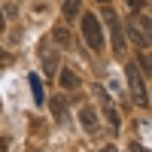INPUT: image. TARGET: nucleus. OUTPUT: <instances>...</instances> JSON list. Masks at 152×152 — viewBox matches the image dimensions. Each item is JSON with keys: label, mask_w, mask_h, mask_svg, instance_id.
I'll return each instance as SVG.
<instances>
[{"label": "nucleus", "mask_w": 152, "mask_h": 152, "mask_svg": "<svg viewBox=\"0 0 152 152\" xmlns=\"http://www.w3.org/2000/svg\"><path fill=\"white\" fill-rule=\"evenodd\" d=\"M76 15H79V0H64V18L73 21Z\"/></svg>", "instance_id": "12"}, {"label": "nucleus", "mask_w": 152, "mask_h": 152, "mask_svg": "<svg viewBox=\"0 0 152 152\" xmlns=\"http://www.w3.org/2000/svg\"><path fill=\"white\" fill-rule=\"evenodd\" d=\"M28 82H31V91H34V100H37V104L43 107V104H46V94H43V82H40V76L34 73V76H31Z\"/></svg>", "instance_id": "11"}, {"label": "nucleus", "mask_w": 152, "mask_h": 152, "mask_svg": "<svg viewBox=\"0 0 152 152\" xmlns=\"http://www.w3.org/2000/svg\"><path fill=\"white\" fill-rule=\"evenodd\" d=\"M82 37H85L88 49H94V52L104 49V28L94 15H82Z\"/></svg>", "instance_id": "3"}, {"label": "nucleus", "mask_w": 152, "mask_h": 152, "mask_svg": "<svg viewBox=\"0 0 152 152\" xmlns=\"http://www.w3.org/2000/svg\"><path fill=\"white\" fill-rule=\"evenodd\" d=\"M97 3H104V6H107V3H110V0H97Z\"/></svg>", "instance_id": "19"}, {"label": "nucleus", "mask_w": 152, "mask_h": 152, "mask_svg": "<svg viewBox=\"0 0 152 152\" xmlns=\"http://www.w3.org/2000/svg\"><path fill=\"white\" fill-rule=\"evenodd\" d=\"M52 40H55L58 46H73V34L64 28V24H58V28L52 31Z\"/></svg>", "instance_id": "10"}, {"label": "nucleus", "mask_w": 152, "mask_h": 152, "mask_svg": "<svg viewBox=\"0 0 152 152\" xmlns=\"http://www.w3.org/2000/svg\"><path fill=\"white\" fill-rule=\"evenodd\" d=\"M3 28H6V24H3V12H0V31H3Z\"/></svg>", "instance_id": "18"}, {"label": "nucleus", "mask_w": 152, "mask_h": 152, "mask_svg": "<svg viewBox=\"0 0 152 152\" xmlns=\"http://www.w3.org/2000/svg\"><path fill=\"white\" fill-rule=\"evenodd\" d=\"M128 3H131V9H134V12H140V9L146 6V0H128Z\"/></svg>", "instance_id": "14"}, {"label": "nucleus", "mask_w": 152, "mask_h": 152, "mask_svg": "<svg viewBox=\"0 0 152 152\" xmlns=\"http://www.w3.org/2000/svg\"><path fill=\"white\" fill-rule=\"evenodd\" d=\"M125 73H128V88H131V97H134V104L146 107V104H149V94H146V85H143L140 64H137V61H131V64L125 67Z\"/></svg>", "instance_id": "2"}, {"label": "nucleus", "mask_w": 152, "mask_h": 152, "mask_svg": "<svg viewBox=\"0 0 152 152\" xmlns=\"http://www.w3.org/2000/svg\"><path fill=\"white\" fill-rule=\"evenodd\" d=\"M94 97H97V104H100V110H104V116H107V122H110V128H119L122 125V119H119V110H116V104H113V97L107 94V88H94Z\"/></svg>", "instance_id": "5"}, {"label": "nucleus", "mask_w": 152, "mask_h": 152, "mask_svg": "<svg viewBox=\"0 0 152 152\" xmlns=\"http://www.w3.org/2000/svg\"><path fill=\"white\" fill-rule=\"evenodd\" d=\"M79 122H82L85 131H94L97 128V113H94V107H82L79 110Z\"/></svg>", "instance_id": "8"}, {"label": "nucleus", "mask_w": 152, "mask_h": 152, "mask_svg": "<svg viewBox=\"0 0 152 152\" xmlns=\"http://www.w3.org/2000/svg\"><path fill=\"white\" fill-rule=\"evenodd\" d=\"M40 61H43V73H46V76L58 73V67H61L58 49H55V46H46V43H43V49H40Z\"/></svg>", "instance_id": "6"}, {"label": "nucleus", "mask_w": 152, "mask_h": 152, "mask_svg": "<svg viewBox=\"0 0 152 152\" xmlns=\"http://www.w3.org/2000/svg\"><path fill=\"white\" fill-rule=\"evenodd\" d=\"M3 64H9V55L3 52V49H0V67H3Z\"/></svg>", "instance_id": "15"}, {"label": "nucleus", "mask_w": 152, "mask_h": 152, "mask_svg": "<svg viewBox=\"0 0 152 152\" xmlns=\"http://www.w3.org/2000/svg\"><path fill=\"white\" fill-rule=\"evenodd\" d=\"M125 24H128V37H131L134 46H149L152 43V21L146 15H131Z\"/></svg>", "instance_id": "1"}, {"label": "nucleus", "mask_w": 152, "mask_h": 152, "mask_svg": "<svg viewBox=\"0 0 152 152\" xmlns=\"http://www.w3.org/2000/svg\"><path fill=\"white\" fill-rule=\"evenodd\" d=\"M104 18H107V24H110V34H113V52H116V55H125V31H122V24H119V15L107 6V9H104Z\"/></svg>", "instance_id": "4"}, {"label": "nucleus", "mask_w": 152, "mask_h": 152, "mask_svg": "<svg viewBox=\"0 0 152 152\" xmlns=\"http://www.w3.org/2000/svg\"><path fill=\"white\" fill-rule=\"evenodd\" d=\"M97 152H119L116 146H104V149H97Z\"/></svg>", "instance_id": "17"}, {"label": "nucleus", "mask_w": 152, "mask_h": 152, "mask_svg": "<svg viewBox=\"0 0 152 152\" xmlns=\"http://www.w3.org/2000/svg\"><path fill=\"white\" fill-rule=\"evenodd\" d=\"M58 79H61V88H64V91H76V88L82 85V82H79V76H76L73 70H61Z\"/></svg>", "instance_id": "9"}, {"label": "nucleus", "mask_w": 152, "mask_h": 152, "mask_svg": "<svg viewBox=\"0 0 152 152\" xmlns=\"http://www.w3.org/2000/svg\"><path fill=\"white\" fill-rule=\"evenodd\" d=\"M131 152H146V149H143L140 143H131Z\"/></svg>", "instance_id": "16"}, {"label": "nucleus", "mask_w": 152, "mask_h": 152, "mask_svg": "<svg viewBox=\"0 0 152 152\" xmlns=\"http://www.w3.org/2000/svg\"><path fill=\"white\" fill-rule=\"evenodd\" d=\"M49 107H52L55 122H67V119H70V116H67V100H64V94H55L52 100H49Z\"/></svg>", "instance_id": "7"}, {"label": "nucleus", "mask_w": 152, "mask_h": 152, "mask_svg": "<svg viewBox=\"0 0 152 152\" xmlns=\"http://www.w3.org/2000/svg\"><path fill=\"white\" fill-rule=\"evenodd\" d=\"M137 64H140V67H143V70L149 73V79H152V52H146V55H143L140 61H137Z\"/></svg>", "instance_id": "13"}]
</instances>
